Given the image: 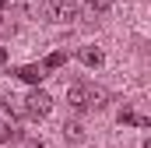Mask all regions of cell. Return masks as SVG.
Instances as JSON below:
<instances>
[{
  "instance_id": "cell-1",
  "label": "cell",
  "mask_w": 151,
  "mask_h": 148,
  "mask_svg": "<svg viewBox=\"0 0 151 148\" xmlns=\"http://www.w3.org/2000/svg\"><path fill=\"white\" fill-rule=\"evenodd\" d=\"M53 110V99H49V92H42V88H32V95L25 99V116H32V120H42V116H49Z\"/></svg>"
},
{
  "instance_id": "cell-2",
  "label": "cell",
  "mask_w": 151,
  "mask_h": 148,
  "mask_svg": "<svg viewBox=\"0 0 151 148\" xmlns=\"http://www.w3.org/2000/svg\"><path fill=\"white\" fill-rule=\"evenodd\" d=\"M67 102H70V110H77V113L91 110V85H74V88L67 92Z\"/></svg>"
},
{
  "instance_id": "cell-3",
  "label": "cell",
  "mask_w": 151,
  "mask_h": 148,
  "mask_svg": "<svg viewBox=\"0 0 151 148\" xmlns=\"http://www.w3.org/2000/svg\"><path fill=\"white\" fill-rule=\"evenodd\" d=\"M49 14H53V21H74L77 18V0H53L49 4Z\"/></svg>"
},
{
  "instance_id": "cell-4",
  "label": "cell",
  "mask_w": 151,
  "mask_h": 148,
  "mask_svg": "<svg viewBox=\"0 0 151 148\" xmlns=\"http://www.w3.org/2000/svg\"><path fill=\"white\" fill-rule=\"evenodd\" d=\"M14 78H21V81H28V85H35V88H39V81L46 78V71H42L39 64H25V67L14 71Z\"/></svg>"
},
{
  "instance_id": "cell-5",
  "label": "cell",
  "mask_w": 151,
  "mask_h": 148,
  "mask_svg": "<svg viewBox=\"0 0 151 148\" xmlns=\"http://www.w3.org/2000/svg\"><path fill=\"white\" fill-rule=\"evenodd\" d=\"M77 57H81V64H84V67H102V64H106L102 49H95V46H84V49H81Z\"/></svg>"
},
{
  "instance_id": "cell-6",
  "label": "cell",
  "mask_w": 151,
  "mask_h": 148,
  "mask_svg": "<svg viewBox=\"0 0 151 148\" xmlns=\"http://www.w3.org/2000/svg\"><path fill=\"white\" fill-rule=\"evenodd\" d=\"M63 138H67L70 145H84V127H81L77 120H67V123H63Z\"/></svg>"
},
{
  "instance_id": "cell-7",
  "label": "cell",
  "mask_w": 151,
  "mask_h": 148,
  "mask_svg": "<svg viewBox=\"0 0 151 148\" xmlns=\"http://www.w3.org/2000/svg\"><path fill=\"white\" fill-rule=\"evenodd\" d=\"M4 110H7V116H25V99H18V95H7L4 99Z\"/></svg>"
},
{
  "instance_id": "cell-8",
  "label": "cell",
  "mask_w": 151,
  "mask_h": 148,
  "mask_svg": "<svg viewBox=\"0 0 151 148\" xmlns=\"http://www.w3.org/2000/svg\"><path fill=\"white\" fill-rule=\"evenodd\" d=\"M63 64H67V53H63V49H56V53H49V57L42 60V71H60Z\"/></svg>"
},
{
  "instance_id": "cell-9",
  "label": "cell",
  "mask_w": 151,
  "mask_h": 148,
  "mask_svg": "<svg viewBox=\"0 0 151 148\" xmlns=\"http://www.w3.org/2000/svg\"><path fill=\"white\" fill-rule=\"evenodd\" d=\"M119 123H134V127H137V113L130 110V106H123V110H119Z\"/></svg>"
},
{
  "instance_id": "cell-10",
  "label": "cell",
  "mask_w": 151,
  "mask_h": 148,
  "mask_svg": "<svg viewBox=\"0 0 151 148\" xmlns=\"http://www.w3.org/2000/svg\"><path fill=\"white\" fill-rule=\"evenodd\" d=\"M88 7H91L95 14H102V11H109V7H113V0H88Z\"/></svg>"
},
{
  "instance_id": "cell-11",
  "label": "cell",
  "mask_w": 151,
  "mask_h": 148,
  "mask_svg": "<svg viewBox=\"0 0 151 148\" xmlns=\"http://www.w3.org/2000/svg\"><path fill=\"white\" fill-rule=\"evenodd\" d=\"M18 148H46V145H42L39 138H25V141H21V145H18Z\"/></svg>"
},
{
  "instance_id": "cell-12",
  "label": "cell",
  "mask_w": 151,
  "mask_h": 148,
  "mask_svg": "<svg viewBox=\"0 0 151 148\" xmlns=\"http://www.w3.org/2000/svg\"><path fill=\"white\" fill-rule=\"evenodd\" d=\"M11 134H14V131H11V127L0 120V145H4V141H11Z\"/></svg>"
},
{
  "instance_id": "cell-13",
  "label": "cell",
  "mask_w": 151,
  "mask_h": 148,
  "mask_svg": "<svg viewBox=\"0 0 151 148\" xmlns=\"http://www.w3.org/2000/svg\"><path fill=\"white\" fill-rule=\"evenodd\" d=\"M14 4H18V0H0V11H4V7H14Z\"/></svg>"
},
{
  "instance_id": "cell-14",
  "label": "cell",
  "mask_w": 151,
  "mask_h": 148,
  "mask_svg": "<svg viewBox=\"0 0 151 148\" xmlns=\"http://www.w3.org/2000/svg\"><path fill=\"white\" fill-rule=\"evenodd\" d=\"M4 60H7V49H4V46H0V64H4Z\"/></svg>"
}]
</instances>
